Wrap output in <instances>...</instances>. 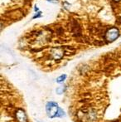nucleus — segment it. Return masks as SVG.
Returning a JSON list of instances; mask_svg holds the SVG:
<instances>
[{
	"label": "nucleus",
	"instance_id": "1",
	"mask_svg": "<svg viewBox=\"0 0 121 122\" xmlns=\"http://www.w3.org/2000/svg\"><path fill=\"white\" fill-rule=\"evenodd\" d=\"M59 107L57 106V104L56 102H48L46 106V111H47V116H49L50 118L55 117L57 116V114L58 112Z\"/></svg>",
	"mask_w": 121,
	"mask_h": 122
},
{
	"label": "nucleus",
	"instance_id": "2",
	"mask_svg": "<svg viewBox=\"0 0 121 122\" xmlns=\"http://www.w3.org/2000/svg\"><path fill=\"white\" fill-rule=\"evenodd\" d=\"M119 35H120V32L116 27H112L106 33V39L109 42H113V41L116 40L118 38Z\"/></svg>",
	"mask_w": 121,
	"mask_h": 122
},
{
	"label": "nucleus",
	"instance_id": "3",
	"mask_svg": "<svg viewBox=\"0 0 121 122\" xmlns=\"http://www.w3.org/2000/svg\"><path fill=\"white\" fill-rule=\"evenodd\" d=\"M16 117L19 122H28L27 115L23 110H18L16 112Z\"/></svg>",
	"mask_w": 121,
	"mask_h": 122
},
{
	"label": "nucleus",
	"instance_id": "4",
	"mask_svg": "<svg viewBox=\"0 0 121 122\" xmlns=\"http://www.w3.org/2000/svg\"><path fill=\"white\" fill-rule=\"evenodd\" d=\"M52 54H53V57L55 58V59H59V58H61V56H62V51H61V50L59 49H56L53 51V52H52Z\"/></svg>",
	"mask_w": 121,
	"mask_h": 122
},
{
	"label": "nucleus",
	"instance_id": "5",
	"mask_svg": "<svg viewBox=\"0 0 121 122\" xmlns=\"http://www.w3.org/2000/svg\"><path fill=\"white\" fill-rule=\"evenodd\" d=\"M66 78V75H61V76H59L58 78L57 79V83H61V82H63L65 81V79Z\"/></svg>",
	"mask_w": 121,
	"mask_h": 122
},
{
	"label": "nucleus",
	"instance_id": "6",
	"mask_svg": "<svg viewBox=\"0 0 121 122\" xmlns=\"http://www.w3.org/2000/svg\"><path fill=\"white\" fill-rule=\"evenodd\" d=\"M64 115H65V112L63 111V110L61 109V108H59L58 112H57V117H62V116H64Z\"/></svg>",
	"mask_w": 121,
	"mask_h": 122
},
{
	"label": "nucleus",
	"instance_id": "7",
	"mask_svg": "<svg viewBox=\"0 0 121 122\" xmlns=\"http://www.w3.org/2000/svg\"><path fill=\"white\" fill-rule=\"evenodd\" d=\"M114 1H115V2H119V1H120V0H114Z\"/></svg>",
	"mask_w": 121,
	"mask_h": 122
}]
</instances>
